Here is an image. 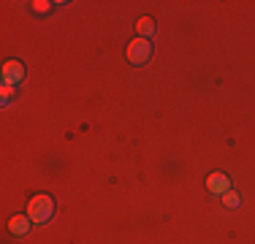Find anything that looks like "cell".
Masks as SVG:
<instances>
[{"label":"cell","instance_id":"cell-1","mask_svg":"<svg viewBox=\"0 0 255 244\" xmlns=\"http://www.w3.org/2000/svg\"><path fill=\"white\" fill-rule=\"evenodd\" d=\"M54 215V201H52V195H35L33 201L27 204V217L33 220V223H38V225H44L46 220H49Z\"/></svg>","mask_w":255,"mask_h":244},{"label":"cell","instance_id":"cell-2","mask_svg":"<svg viewBox=\"0 0 255 244\" xmlns=\"http://www.w3.org/2000/svg\"><path fill=\"white\" fill-rule=\"evenodd\" d=\"M125 54H128V60H130L133 65H144L149 57H152V46H149L147 38H136V41L128 44Z\"/></svg>","mask_w":255,"mask_h":244},{"label":"cell","instance_id":"cell-3","mask_svg":"<svg viewBox=\"0 0 255 244\" xmlns=\"http://www.w3.org/2000/svg\"><path fill=\"white\" fill-rule=\"evenodd\" d=\"M25 76V68H22V63H16V60H8V63L3 65V84H11V87H16V82Z\"/></svg>","mask_w":255,"mask_h":244},{"label":"cell","instance_id":"cell-4","mask_svg":"<svg viewBox=\"0 0 255 244\" xmlns=\"http://www.w3.org/2000/svg\"><path fill=\"white\" fill-rule=\"evenodd\" d=\"M206 187H209L215 195H226L231 190V179L226 174H209V179H206Z\"/></svg>","mask_w":255,"mask_h":244},{"label":"cell","instance_id":"cell-5","mask_svg":"<svg viewBox=\"0 0 255 244\" xmlns=\"http://www.w3.org/2000/svg\"><path fill=\"white\" fill-rule=\"evenodd\" d=\"M30 223H33L30 217H22V215H16V217H11V223H8V231H11L14 236H25L27 231H30Z\"/></svg>","mask_w":255,"mask_h":244},{"label":"cell","instance_id":"cell-6","mask_svg":"<svg viewBox=\"0 0 255 244\" xmlns=\"http://www.w3.org/2000/svg\"><path fill=\"white\" fill-rule=\"evenodd\" d=\"M138 33H141V38H149V35L155 33V24L149 16H144V19H138Z\"/></svg>","mask_w":255,"mask_h":244},{"label":"cell","instance_id":"cell-7","mask_svg":"<svg viewBox=\"0 0 255 244\" xmlns=\"http://www.w3.org/2000/svg\"><path fill=\"white\" fill-rule=\"evenodd\" d=\"M223 204H226L228 206V209H236V206H239V193H226V195H223Z\"/></svg>","mask_w":255,"mask_h":244},{"label":"cell","instance_id":"cell-8","mask_svg":"<svg viewBox=\"0 0 255 244\" xmlns=\"http://www.w3.org/2000/svg\"><path fill=\"white\" fill-rule=\"evenodd\" d=\"M11 95H14V87H11V84H3V103H8Z\"/></svg>","mask_w":255,"mask_h":244},{"label":"cell","instance_id":"cell-9","mask_svg":"<svg viewBox=\"0 0 255 244\" xmlns=\"http://www.w3.org/2000/svg\"><path fill=\"white\" fill-rule=\"evenodd\" d=\"M33 5H35V11H41V14L52 8V3H46V0H41V3H33Z\"/></svg>","mask_w":255,"mask_h":244}]
</instances>
